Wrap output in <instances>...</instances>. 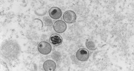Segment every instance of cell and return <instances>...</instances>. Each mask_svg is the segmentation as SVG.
Segmentation results:
<instances>
[{"label":"cell","instance_id":"8","mask_svg":"<svg viewBox=\"0 0 134 71\" xmlns=\"http://www.w3.org/2000/svg\"><path fill=\"white\" fill-rule=\"evenodd\" d=\"M86 46L87 48L91 50H94L97 48L95 44L91 40H87L86 41Z\"/></svg>","mask_w":134,"mask_h":71},{"label":"cell","instance_id":"2","mask_svg":"<svg viewBox=\"0 0 134 71\" xmlns=\"http://www.w3.org/2000/svg\"><path fill=\"white\" fill-rule=\"evenodd\" d=\"M89 51L85 49H80L76 53L77 59L82 62L87 61L89 58Z\"/></svg>","mask_w":134,"mask_h":71},{"label":"cell","instance_id":"7","mask_svg":"<svg viewBox=\"0 0 134 71\" xmlns=\"http://www.w3.org/2000/svg\"><path fill=\"white\" fill-rule=\"evenodd\" d=\"M49 41L54 45L58 46L62 43V38L58 34H53L50 37Z\"/></svg>","mask_w":134,"mask_h":71},{"label":"cell","instance_id":"4","mask_svg":"<svg viewBox=\"0 0 134 71\" xmlns=\"http://www.w3.org/2000/svg\"><path fill=\"white\" fill-rule=\"evenodd\" d=\"M76 18L77 16L76 14L72 11H67L64 14V20L68 23L71 24L75 23L76 21Z\"/></svg>","mask_w":134,"mask_h":71},{"label":"cell","instance_id":"6","mask_svg":"<svg viewBox=\"0 0 134 71\" xmlns=\"http://www.w3.org/2000/svg\"><path fill=\"white\" fill-rule=\"evenodd\" d=\"M56 65L52 60H48L43 64V69L46 71H54L56 69Z\"/></svg>","mask_w":134,"mask_h":71},{"label":"cell","instance_id":"3","mask_svg":"<svg viewBox=\"0 0 134 71\" xmlns=\"http://www.w3.org/2000/svg\"><path fill=\"white\" fill-rule=\"evenodd\" d=\"M53 28L55 31L57 33H62L66 31L67 25L62 20H58L54 24Z\"/></svg>","mask_w":134,"mask_h":71},{"label":"cell","instance_id":"1","mask_svg":"<svg viewBox=\"0 0 134 71\" xmlns=\"http://www.w3.org/2000/svg\"><path fill=\"white\" fill-rule=\"evenodd\" d=\"M38 49L41 54L43 55H47L51 52L52 46L48 43L42 41L38 44Z\"/></svg>","mask_w":134,"mask_h":71},{"label":"cell","instance_id":"5","mask_svg":"<svg viewBox=\"0 0 134 71\" xmlns=\"http://www.w3.org/2000/svg\"><path fill=\"white\" fill-rule=\"evenodd\" d=\"M49 14L52 19L54 20L59 19L62 15L61 9L57 7L51 8L49 10Z\"/></svg>","mask_w":134,"mask_h":71}]
</instances>
